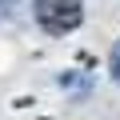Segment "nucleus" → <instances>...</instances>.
I'll return each instance as SVG.
<instances>
[{
    "label": "nucleus",
    "mask_w": 120,
    "mask_h": 120,
    "mask_svg": "<svg viewBox=\"0 0 120 120\" xmlns=\"http://www.w3.org/2000/svg\"><path fill=\"white\" fill-rule=\"evenodd\" d=\"M32 12H36V24L48 36H68L84 20V0H36Z\"/></svg>",
    "instance_id": "obj_1"
},
{
    "label": "nucleus",
    "mask_w": 120,
    "mask_h": 120,
    "mask_svg": "<svg viewBox=\"0 0 120 120\" xmlns=\"http://www.w3.org/2000/svg\"><path fill=\"white\" fill-rule=\"evenodd\" d=\"M108 72L120 80V44H116V48H112V56H108Z\"/></svg>",
    "instance_id": "obj_2"
}]
</instances>
